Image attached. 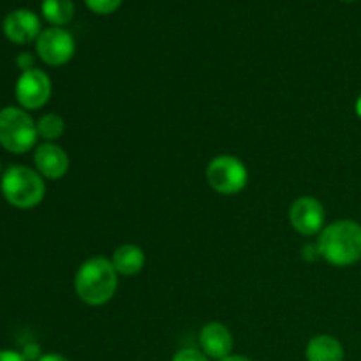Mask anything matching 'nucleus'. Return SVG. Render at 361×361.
<instances>
[{
  "label": "nucleus",
  "instance_id": "ddd939ff",
  "mask_svg": "<svg viewBox=\"0 0 361 361\" xmlns=\"http://www.w3.org/2000/svg\"><path fill=\"white\" fill-rule=\"evenodd\" d=\"M305 358L307 361H344V348L338 338L321 334L309 341Z\"/></svg>",
  "mask_w": 361,
  "mask_h": 361
},
{
  "label": "nucleus",
  "instance_id": "1a4fd4ad",
  "mask_svg": "<svg viewBox=\"0 0 361 361\" xmlns=\"http://www.w3.org/2000/svg\"><path fill=\"white\" fill-rule=\"evenodd\" d=\"M35 171L48 180H60L69 171V155L56 143H42L34 154Z\"/></svg>",
  "mask_w": 361,
  "mask_h": 361
},
{
  "label": "nucleus",
  "instance_id": "9b49d317",
  "mask_svg": "<svg viewBox=\"0 0 361 361\" xmlns=\"http://www.w3.org/2000/svg\"><path fill=\"white\" fill-rule=\"evenodd\" d=\"M200 345L201 351L208 356L210 360H224L231 356L233 345V335L226 324L219 323V321H212L207 323L200 331Z\"/></svg>",
  "mask_w": 361,
  "mask_h": 361
},
{
  "label": "nucleus",
  "instance_id": "f03ea898",
  "mask_svg": "<svg viewBox=\"0 0 361 361\" xmlns=\"http://www.w3.org/2000/svg\"><path fill=\"white\" fill-rule=\"evenodd\" d=\"M116 289H118V274L111 259L95 256L80 264L74 277V291L85 305H106L111 302Z\"/></svg>",
  "mask_w": 361,
  "mask_h": 361
},
{
  "label": "nucleus",
  "instance_id": "5701e85b",
  "mask_svg": "<svg viewBox=\"0 0 361 361\" xmlns=\"http://www.w3.org/2000/svg\"><path fill=\"white\" fill-rule=\"evenodd\" d=\"M342 2H355V0H342Z\"/></svg>",
  "mask_w": 361,
  "mask_h": 361
},
{
  "label": "nucleus",
  "instance_id": "2eb2a0df",
  "mask_svg": "<svg viewBox=\"0 0 361 361\" xmlns=\"http://www.w3.org/2000/svg\"><path fill=\"white\" fill-rule=\"evenodd\" d=\"M35 123H37V134L46 143H55L66 133V122L56 113H46Z\"/></svg>",
  "mask_w": 361,
  "mask_h": 361
},
{
  "label": "nucleus",
  "instance_id": "0eeeda50",
  "mask_svg": "<svg viewBox=\"0 0 361 361\" xmlns=\"http://www.w3.org/2000/svg\"><path fill=\"white\" fill-rule=\"evenodd\" d=\"M14 94L23 109H39L51 97V80L41 69L25 71L18 78Z\"/></svg>",
  "mask_w": 361,
  "mask_h": 361
},
{
  "label": "nucleus",
  "instance_id": "a211bd4d",
  "mask_svg": "<svg viewBox=\"0 0 361 361\" xmlns=\"http://www.w3.org/2000/svg\"><path fill=\"white\" fill-rule=\"evenodd\" d=\"M16 63H18V67L23 71V73H25V71L35 69V67H34L35 60H34V56L30 55V53H20V55H18V59H16Z\"/></svg>",
  "mask_w": 361,
  "mask_h": 361
},
{
  "label": "nucleus",
  "instance_id": "f257e3e1",
  "mask_svg": "<svg viewBox=\"0 0 361 361\" xmlns=\"http://www.w3.org/2000/svg\"><path fill=\"white\" fill-rule=\"evenodd\" d=\"M317 252L326 263L344 268L361 259V224L341 219L324 226L317 236Z\"/></svg>",
  "mask_w": 361,
  "mask_h": 361
},
{
  "label": "nucleus",
  "instance_id": "6e6552de",
  "mask_svg": "<svg viewBox=\"0 0 361 361\" xmlns=\"http://www.w3.org/2000/svg\"><path fill=\"white\" fill-rule=\"evenodd\" d=\"M324 207L317 197L300 196L289 208V222L293 229L303 236L319 235L324 228Z\"/></svg>",
  "mask_w": 361,
  "mask_h": 361
},
{
  "label": "nucleus",
  "instance_id": "aec40b11",
  "mask_svg": "<svg viewBox=\"0 0 361 361\" xmlns=\"http://www.w3.org/2000/svg\"><path fill=\"white\" fill-rule=\"evenodd\" d=\"M35 361H69V358H66L62 355H56V353H49V355L41 356V358H37Z\"/></svg>",
  "mask_w": 361,
  "mask_h": 361
},
{
  "label": "nucleus",
  "instance_id": "20e7f679",
  "mask_svg": "<svg viewBox=\"0 0 361 361\" xmlns=\"http://www.w3.org/2000/svg\"><path fill=\"white\" fill-rule=\"evenodd\" d=\"M37 123L25 109L4 108L0 111V145L13 154H27L37 141Z\"/></svg>",
  "mask_w": 361,
  "mask_h": 361
},
{
  "label": "nucleus",
  "instance_id": "6ab92c4d",
  "mask_svg": "<svg viewBox=\"0 0 361 361\" xmlns=\"http://www.w3.org/2000/svg\"><path fill=\"white\" fill-rule=\"evenodd\" d=\"M0 361H28L23 355L16 351H11V349H4L0 351Z\"/></svg>",
  "mask_w": 361,
  "mask_h": 361
},
{
  "label": "nucleus",
  "instance_id": "dca6fc26",
  "mask_svg": "<svg viewBox=\"0 0 361 361\" xmlns=\"http://www.w3.org/2000/svg\"><path fill=\"white\" fill-rule=\"evenodd\" d=\"M85 4L95 14H111L122 6V0H85Z\"/></svg>",
  "mask_w": 361,
  "mask_h": 361
},
{
  "label": "nucleus",
  "instance_id": "39448f33",
  "mask_svg": "<svg viewBox=\"0 0 361 361\" xmlns=\"http://www.w3.org/2000/svg\"><path fill=\"white\" fill-rule=\"evenodd\" d=\"M207 182L222 196H235L249 183V171L243 161L235 155H217L207 166Z\"/></svg>",
  "mask_w": 361,
  "mask_h": 361
},
{
  "label": "nucleus",
  "instance_id": "412c9836",
  "mask_svg": "<svg viewBox=\"0 0 361 361\" xmlns=\"http://www.w3.org/2000/svg\"><path fill=\"white\" fill-rule=\"evenodd\" d=\"M221 361H252V360H249V358H247V356L231 355V356H228V358H224V360H221Z\"/></svg>",
  "mask_w": 361,
  "mask_h": 361
},
{
  "label": "nucleus",
  "instance_id": "4468645a",
  "mask_svg": "<svg viewBox=\"0 0 361 361\" xmlns=\"http://www.w3.org/2000/svg\"><path fill=\"white\" fill-rule=\"evenodd\" d=\"M42 16L53 27H63L74 16L73 0H42Z\"/></svg>",
  "mask_w": 361,
  "mask_h": 361
},
{
  "label": "nucleus",
  "instance_id": "7ed1b4c3",
  "mask_svg": "<svg viewBox=\"0 0 361 361\" xmlns=\"http://www.w3.org/2000/svg\"><path fill=\"white\" fill-rule=\"evenodd\" d=\"M4 197L13 207L28 210L44 200L46 185L42 176L27 166H11L0 183Z\"/></svg>",
  "mask_w": 361,
  "mask_h": 361
},
{
  "label": "nucleus",
  "instance_id": "f8f14e48",
  "mask_svg": "<svg viewBox=\"0 0 361 361\" xmlns=\"http://www.w3.org/2000/svg\"><path fill=\"white\" fill-rule=\"evenodd\" d=\"M111 263L115 267L116 274L123 275V277H133V275H137L143 270L147 257H145L141 247L134 245V243H123V245L115 249L111 256Z\"/></svg>",
  "mask_w": 361,
  "mask_h": 361
},
{
  "label": "nucleus",
  "instance_id": "4be33fe9",
  "mask_svg": "<svg viewBox=\"0 0 361 361\" xmlns=\"http://www.w3.org/2000/svg\"><path fill=\"white\" fill-rule=\"evenodd\" d=\"M355 108H356V113H358V116L361 118V95L358 97V101H356Z\"/></svg>",
  "mask_w": 361,
  "mask_h": 361
},
{
  "label": "nucleus",
  "instance_id": "9d476101",
  "mask_svg": "<svg viewBox=\"0 0 361 361\" xmlns=\"http://www.w3.org/2000/svg\"><path fill=\"white\" fill-rule=\"evenodd\" d=\"M41 32V21H39L37 14L28 9L11 11L4 20V34L16 44L37 41Z\"/></svg>",
  "mask_w": 361,
  "mask_h": 361
},
{
  "label": "nucleus",
  "instance_id": "423d86ee",
  "mask_svg": "<svg viewBox=\"0 0 361 361\" xmlns=\"http://www.w3.org/2000/svg\"><path fill=\"white\" fill-rule=\"evenodd\" d=\"M35 51L42 62L59 67L73 59L76 53V41L66 28L49 27L39 34L35 41Z\"/></svg>",
  "mask_w": 361,
  "mask_h": 361
},
{
  "label": "nucleus",
  "instance_id": "f3484780",
  "mask_svg": "<svg viewBox=\"0 0 361 361\" xmlns=\"http://www.w3.org/2000/svg\"><path fill=\"white\" fill-rule=\"evenodd\" d=\"M171 361H210V358L196 348H183L175 353Z\"/></svg>",
  "mask_w": 361,
  "mask_h": 361
}]
</instances>
